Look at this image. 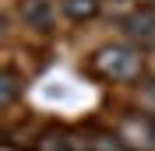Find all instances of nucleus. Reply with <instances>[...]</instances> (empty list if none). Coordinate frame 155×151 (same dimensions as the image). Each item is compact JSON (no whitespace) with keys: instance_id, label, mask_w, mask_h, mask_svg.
I'll use <instances>...</instances> for the list:
<instances>
[{"instance_id":"nucleus-1","label":"nucleus","mask_w":155,"mask_h":151,"mask_svg":"<svg viewBox=\"0 0 155 151\" xmlns=\"http://www.w3.org/2000/svg\"><path fill=\"white\" fill-rule=\"evenodd\" d=\"M92 70H95L102 81H113V85L134 81V77L141 74V49L130 46V42L102 46V49H95V56H92Z\"/></svg>"},{"instance_id":"nucleus-2","label":"nucleus","mask_w":155,"mask_h":151,"mask_svg":"<svg viewBox=\"0 0 155 151\" xmlns=\"http://www.w3.org/2000/svg\"><path fill=\"white\" fill-rule=\"evenodd\" d=\"M120 32L130 46L137 49H155V7H137L120 21Z\"/></svg>"},{"instance_id":"nucleus-3","label":"nucleus","mask_w":155,"mask_h":151,"mask_svg":"<svg viewBox=\"0 0 155 151\" xmlns=\"http://www.w3.org/2000/svg\"><path fill=\"white\" fill-rule=\"evenodd\" d=\"M18 18L28 28L49 32V25L57 18V7H53V0H18Z\"/></svg>"},{"instance_id":"nucleus-4","label":"nucleus","mask_w":155,"mask_h":151,"mask_svg":"<svg viewBox=\"0 0 155 151\" xmlns=\"http://www.w3.org/2000/svg\"><path fill=\"white\" fill-rule=\"evenodd\" d=\"M60 11L67 21H92L102 11V0H60Z\"/></svg>"},{"instance_id":"nucleus-5","label":"nucleus","mask_w":155,"mask_h":151,"mask_svg":"<svg viewBox=\"0 0 155 151\" xmlns=\"http://www.w3.org/2000/svg\"><path fill=\"white\" fill-rule=\"evenodd\" d=\"M32 151H74V137L64 133V130H46V133L35 137Z\"/></svg>"},{"instance_id":"nucleus-6","label":"nucleus","mask_w":155,"mask_h":151,"mask_svg":"<svg viewBox=\"0 0 155 151\" xmlns=\"http://www.w3.org/2000/svg\"><path fill=\"white\" fill-rule=\"evenodd\" d=\"M18 95H21V77L11 67H4L0 70V109H11L18 102Z\"/></svg>"},{"instance_id":"nucleus-7","label":"nucleus","mask_w":155,"mask_h":151,"mask_svg":"<svg viewBox=\"0 0 155 151\" xmlns=\"http://www.w3.org/2000/svg\"><path fill=\"white\" fill-rule=\"evenodd\" d=\"M85 151H130L127 148V141L120 137V133H92V137H85Z\"/></svg>"},{"instance_id":"nucleus-8","label":"nucleus","mask_w":155,"mask_h":151,"mask_svg":"<svg viewBox=\"0 0 155 151\" xmlns=\"http://www.w3.org/2000/svg\"><path fill=\"white\" fill-rule=\"evenodd\" d=\"M141 7H152V0H141Z\"/></svg>"}]
</instances>
